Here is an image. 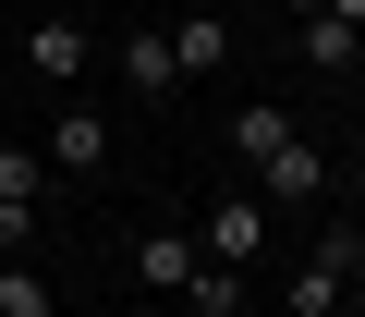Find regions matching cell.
Returning a JSON list of instances; mask_svg holds the SVG:
<instances>
[{"mask_svg": "<svg viewBox=\"0 0 365 317\" xmlns=\"http://www.w3.org/2000/svg\"><path fill=\"white\" fill-rule=\"evenodd\" d=\"M256 196H268V208H317V196H329V146H317L304 122H292V134L256 158Z\"/></svg>", "mask_w": 365, "mask_h": 317, "instance_id": "cell-3", "label": "cell"}, {"mask_svg": "<svg viewBox=\"0 0 365 317\" xmlns=\"http://www.w3.org/2000/svg\"><path fill=\"white\" fill-rule=\"evenodd\" d=\"M170 61H182V74H220V61H232V25H220V13H182V25H170Z\"/></svg>", "mask_w": 365, "mask_h": 317, "instance_id": "cell-9", "label": "cell"}, {"mask_svg": "<svg viewBox=\"0 0 365 317\" xmlns=\"http://www.w3.org/2000/svg\"><path fill=\"white\" fill-rule=\"evenodd\" d=\"M49 196V158L37 146H0V208H37Z\"/></svg>", "mask_w": 365, "mask_h": 317, "instance_id": "cell-13", "label": "cell"}, {"mask_svg": "<svg viewBox=\"0 0 365 317\" xmlns=\"http://www.w3.org/2000/svg\"><path fill=\"white\" fill-rule=\"evenodd\" d=\"M25 232H37V208H0V256H13V244H25Z\"/></svg>", "mask_w": 365, "mask_h": 317, "instance_id": "cell-15", "label": "cell"}, {"mask_svg": "<svg viewBox=\"0 0 365 317\" xmlns=\"http://www.w3.org/2000/svg\"><path fill=\"white\" fill-rule=\"evenodd\" d=\"M182 305H195V317H244V268L195 256V281H182Z\"/></svg>", "mask_w": 365, "mask_h": 317, "instance_id": "cell-10", "label": "cell"}, {"mask_svg": "<svg viewBox=\"0 0 365 317\" xmlns=\"http://www.w3.org/2000/svg\"><path fill=\"white\" fill-rule=\"evenodd\" d=\"M122 86H134V98H170V86H182V61H170V25H134V37H122Z\"/></svg>", "mask_w": 365, "mask_h": 317, "instance_id": "cell-6", "label": "cell"}, {"mask_svg": "<svg viewBox=\"0 0 365 317\" xmlns=\"http://www.w3.org/2000/svg\"><path fill=\"white\" fill-rule=\"evenodd\" d=\"M268 220H280V208H268L256 183H220V208L195 220V256H220V268H244V256H268Z\"/></svg>", "mask_w": 365, "mask_h": 317, "instance_id": "cell-2", "label": "cell"}, {"mask_svg": "<svg viewBox=\"0 0 365 317\" xmlns=\"http://www.w3.org/2000/svg\"><path fill=\"white\" fill-rule=\"evenodd\" d=\"M280 134H292V110H280V98H244V110L220 122V146H232V158H268Z\"/></svg>", "mask_w": 365, "mask_h": 317, "instance_id": "cell-8", "label": "cell"}, {"mask_svg": "<svg viewBox=\"0 0 365 317\" xmlns=\"http://www.w3.org/2000/svg\"><path fill=\"white\" fill-rule=\"evenodd\" d=\"M86 61H98V37H86L73 13H37V25H25V74H37V86H73Z\"/></svg>", "mask_w": 365, "mask_h": 317, "instance_id": "cell-4", "label": "cell"}, {"mask_svg": "<svg viewBox=\"0 0 365 317\" xmlns=\"http://www.w3.org/2000/svg\"><path fill=\"white\" fill-rule=\"evenodd\" d=\"M0 317H61V293H49L25 256H0Z\"/></svg>", "mask_w": 365, "mask_h": 317, "instance_id": "cell-11", "label": "cell"}, {"mask_svg": "<svg viewBox=\"0 0 365 317\" xmlns=\"http://www.w3.org/2000/svg\"><path fill=\"white\" fill-rule=\"evenodd\" d=\"M292 25H304V61H317V74H341V61H365V37H353V25H329V13H292Z\"/></svg>", "mask_w": 365, "mask_h": 317, "instance_id": "cell-12", "label": "cell"}, {"mask_svg": "<svg viewBox=\"0 0 365 317\" xmlns=\"http://www.w3.org/2000/svg\"><path fill=\"white\" fill-rule=\"evenodd\" d=\"M353 281H365V244H353V232H317V256H292L280 305H292V317H341V305H353Z\"/></svg>", "mask_w": 365, "mask_h": 317, "instance_id": "cell-1", "label": "cell"}, {"mask_svg": "<svg viewBox=\"0 0 365 317\" xmlns=\"http://www.w3.org/2000/svg\"><path fill=\"white\" fill-rule=\"evenodd\" d=\"M134 281L146 293H182V281H195V232H134Z\"/></svg>", "mask_w": 365, "mask_h": 317, "instance_id": "cell-7", "label": "cell"}, {"mask_svg": "<svg viewBox=\"0 0 365 317\" xmlns=\"http://www.w3.org/2000/svg\"><path fill=\"white\" fill-rule=\"evenodd\" d=\"M37 158H49V171H110V110H61Z\"/></svg>", "mask_w": 365, "mask_h": 317, "instance_id": "cell-5", "label": "cell"}, {"mask_svg": "<svg viewBox=\"0 0 365 317\" xmlns=\"http://www.w3.org/2000/svg\"><path fill=\"white\" fill-rule=\"evenodd\" d=\"M304 13H329V25H353V37H365V0H304Z\"/></svg>", "mask_w": 365, "mask_h": 317, "instance_id": "cell-14", "label": "cell"}]
</instances>
